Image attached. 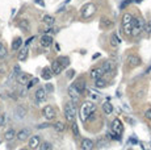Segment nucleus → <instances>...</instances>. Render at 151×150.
<instances>
[{
	"mask_svg": "<svg viewBox=\"0 0 151 150\" xmlns=\"http://www.w3.org/2000/svg\"><path fill=\"white\" fill-rule=\"evenodd\" d=\"M96 112V104L93 101H85L80 107V120L84 123Z\"/></svg>",
	"mask_w": 151,
	"mask_h": 150,
	"instance_id": "nucleus-1",
	"label": "nucleus"
},
{
	"mask_svg": "<svg viewBox=\"0 0 151 150\" xmlns=\"http://www.w3.org/2000/svg\"><path fill=\"white\" fill-rule=\"evenodd\" d=\"M145 28H146L145 20H142L139 17H137V18L133 17V20H131V36L133 37H138L145 30Z\"/></svg>",
	"mask_w": 151,
	"mask_h": 150,
	"instance_id": "nucleus-2",
	"label": "nucleus"
},
{
	"mask_svg": "<svg viewBox=\"0 0 151 150\" xmlns=\"http://www.w3.org/2000/svg\"><path fill=\"white\" fill-rule=\"evenodd\" d=\"M64 117L69 123H74L75 121V117H76V107L72 101L67 103L64 105Z\"/></svg>",
	"mask_w": 151,
	"mask_h": 150,
	"instance_id": "nucleus-3",
	"label": "nucleus"
},
{
	"mask_svg": "<svg viewBox=\"0 0 151 150\" xmlns=\"http://www.w3.org/2000/svg\"><path fill=\"white\" fill-rule=\"evenodd\" d=\"M131 20L133 16L130 13H125L122 16V29H124L125 34H127V36H131Z\"/></svg>",
	"mask_w": 151,
	"mask_h": 150,
	"instance_id": "nucleus-4",
	"label": "nucleus"
},
{
	"mask_svg": "<svg viewBox=\"0 0 151 150\" xmlns=\"http://www.w3.org/2000/svg\"><path fill=\"white\" fill-rule=\"evenodd\" d=\"M96 13V5L93 3H88L82 8V17L83 18H89Z\"/></svg>",
	"mask_w": 151,
	"mask_h": 150,
	"instance_id": "nucleus-5",
	"label": "nucleus"
},
{
	"mask_svg": "<svg viewBox=\"0 0 151 150\" xmlns=\"http://www.w3.org/2000/svg\"><path fill=\"white\" fill-rule=\"evenodd\" d=\"M126 63L129 67L135 68V67L142 65V61H141V58L138 57L137 54H130V55H127V58H126Z\"/></svg>",
	"mask_w": 151,
	"mask_h": 150,
	"instance_id": "nucleus-6",
	"label": "nucleus"
},
{
	"mask_svg": "<svg viewBox=\"0 0 151 150\" xmlns=\"http://www.w3.org/2000/svg\"><path fill=\"white\" fill-rule=\"evenodd\" d=\"M80 92L76 89V87L74 86V84H71V86L69 87V96H70V100H71L74 104H78L79 103V99H80Z\"/></svg>",
	"mask_w": 151,
	"mask_h": 150,
	"instance_id": "nucleus-7",
	"label": "nucleus"
},
{
	"mask_svg": "<svg viewBox=\"0 0 151 150\" xmlns=\"http://www.w3.org/2000/svg\"><path fill=\"white\" fill-rule=\"evenodd\" d=\"M42 115H43V117L46 118V120H53V118H55V111H54V108L51 107V105H46L45 108L42 109Z\"/></svg>",
	"mask_w": 151,
	"mask_h": 150,
	"instance_id": "nucleus-8",
	"label": "nucleus"
},
{
	"mask_svg": "<svg viewBox=\"0 0 151 150\" xmlns=\"http://www.w3.org/2000/svg\"><path fill=\"white\" fill-rule=\"evenodd\" d=\"M122 130H124V128H122L121 120H120V118H114L113 123H112V132H113V133H116L117 136H121Z\"/></svg>",
	"mask_w": 151,
	"mask_h": 150,
	"instance_id": "nucleus-9",
	"label": "nucleus"
},
{
	"mask_svg": "<svg viewBox=\"0 0 151 150\" xmlns=\"http://www.w3.org/2000/svg\"><path fill=\"white\" fill-rule=\"evenodd\" d=\"M53 42H54V39H53V36H51V34H43L40 38V44H41V46H43V47L51 46Z\"/></svg>",
	"mask_w": 151,
	"mask_h": 150,
	"instance_id": "nucleus-10",
	"label": "nucleus"
},
{
	"mask_svg": "<svg viewBox=\"0 0 151 150\" xmlns=\"http://www.w3.org/2000/svg\"><path fill=\"white\" fill-rule=\"evenodd\" d=\"M34 97H36V101L40 104V103H42V101H45L46 100V97H48V95H46V91H45V88H42V87H40V88L36 91V94H34Z\"/></svg>",
	"mask_w": 151,
	"mask_h": 150,
	"instance_id": "nucleus-11",
	"label": "nucleus"
},
{
	"mask_svg": "<svg viewBox=\"0 0 151 150\" xmlns=\"http://www.w3.org/2000/svg\"><path fill=\"white\" fill-rule=\"evenodd\" d=\"M104 70H103V67H95V68H92L91 70V73H89V76L92 79H99V78H103L104 76Z\"/></svg>",
	"mask_w": 151,
	"mask_h": 150,
	"instance_id": "nucleus-12",
	"label": "nucleus"
},
{
	"mask_svg": "<svg viewBox=\"0 0 151 150\" xmlns=\"http://www.w3.org/2000/svg\"><path fill=\"white\" fill-rule=\"evenodd\" d=\"M16 78H17V82H19L21 86H27V83L30 80V78H32V76H30L28 73H20L19 75L16 76Z\"/></svg>",
	"mask_w": 151,
	"mask_h": 150,
	"instance_id": "nucleus-13",
	"label": "nucleus"
},
{
	"mask_svg": "<svg viewBox=\"0 0 151 150\" xmlns=\"http://www.w3.org/2000/svg\"><path fill=\"white\" fill-rule=\"evenodd\" d=\"M30 136V130L29 129H21V130H19L16 133V138L19 139V141H25V139H28Z\"/></svg>",
	"mask_w": 151,
	"mask_h": 150,
	"instance_id": "nucleus-14",
	"label": "nucleus"
},
{
	"mask_svg": "<svg viewBox=\"0 0 151 150\" xmlns=\"http://www.w3.org/2000/svg\"><path fill=\"white\" fill-rule=\"evenodd\" d=\"M80 147H82L83 150H92L93 147H95V144H93V141L89 138H83L82 144H80Z\"/></svg>",
	"mask_w": 151,
	"mask_h": 150,
	"instance_id": "nucleus-15",
	"label": "nucleus"
},
{
	"mask_svg": "<svg viewBox=\"0 0 151 150\" xmlns=\"http://www.w3.org/2000/svg\"><path fill=\"white\" fill-rule=\"evenodd\" d=\"M63 68H64V66L62 65V63L59 62L58 59L54 61L53 65H51V71H53V74H57V75H58V74H61L62 71H63Z\"/></svg>",
	"mask_w": 151,
	"mask_h": 150,
	"instance_id": "nucleus-16",
	"label": "nucleus"
},
{
	"mask_svg": "<svg viewBox=\"0 0 151 150\" xmlns=\"http://www.w3.org/2000/svg\"><path fill=\"white\" fill-rule=\"evenodd\" d=\"M101 67H103L105 74H112L114 71V62L113 61H106V62H104V65Z\"/></svg>",
	"mask_w": 151,
	"mask_h": 150,
	"instance_id": "nucleus-17",
	"label": "nucleus"
},
{
	"mask_svg": "<svg viewBox=\"0 0 151 150\" xmlns=\"http://www.w3.org/2000/svg\"><path fill=\"white\" fill-rule=\"evenodd\" d=\"M20 51H19V55H17V58H19V61L20 62H24V61H27L28 59V54H29V49H28V46H25V47H20Z\"/></svg>",
	"mask_w": 151,
	"mask_h": 150,
	"instance_id": "nucleus-18",
	"label": "nucleus"
},
{
	"mask_svg": "<svg viewBox=\"0 0 151 150\" xmlns=\"http://www.w3.org/2000/svg\"><path fill=\"white\" fill-rule=\"evenodd\" d=\"M41 144V139H40V136H32L29 138V147L30 149H37Z\"/></svg>",
	"mask_w": 151,
	"mask_h": 150,
	"instance_id": "nucleus-19",
	"label": "nucleus"
},
{
	"mask_svg": "<svg viewBox=\"0 0 151 150\" xmlns=\"http://www.w3.org/2000/svg\"><path fill=\"white\" fill-rule=\"evenodd\" d=\"M17 26H19L22 32H28L30 29V23H29V20H27V18H21V20L17 23Z\"/></svg>",
	"mask_w": 151,
	"mask_h": 150,
	"instance_id": "nucleus-20",
	"label": "nucleus"
},
{
	"mask_svg": "<svg viewBox=\"0 0 151 150\" xmlns=\"http://www.w3.org/2000/svg\"><path fill=\"white\" fill-rule=\"evenodd\" d=\"M15 115H16V118L21 120V118H24L25 116H27V109H25L24 107H21V105H19V107L15 109Z\"/></svg>",
	"mask_w": 151,
	"mask_h": 150,
	"instance_id": "nucleus-21",
	"label": "nucleus"
},
{
	"mask_svg": "<svg viewBox=\"0 0 151 150\" xmlns=\"http://www.w3.org/2000/svg\"><path fill=\"white\" fill-rule=\"evenodd\" d=\"M74 86L76 87V89L80 92V94H83V92L85 91V80L84 79H78V80L74 83Z\"/></svg>",
	"mask_w": 151,
	"mask_h": 150,
	"instance_id": "nucleus-22",
	"label": "nucleus"
},
{
	"mask_svg": "<svg viewBox=\"0 0 151 150\" xmlns=\"http://www.w3.org/2000/svg\"><path fill=\"white\" fill-rule=\"evenodd\" d=\"M100 25H101V28H112L113 26V20H110V18H108V17H101V20H100Z\"/></svg>",
	"mask_w": 151,
	"mask_h": 150,
	"instance_id": "nucleus-23",
	"label": "nucleus"
},
{
	"mask_svg": "<svg viewBox=\"0 0 151 150\" xmlns=\"http://www.w3.org/2000/svg\"><path fill=\"white\" fill-rule=\"evenodd\" d=\"M53 71H51V67H45L42 70V79H45V80H50L51 78H53Z\"/></svg>",
	"mask_w": 151,
	"mask_h": 150,
	"instance_id": "nucleus-24",
	"label": "nucleus"
},
{
	"mask_svg": "<svg viewBox=\"0 0 151 150\" xmlns=\"http://www.w3.org/2000/svg\"><path fill=\"white\" fill-rule=\"evenodd\" d=\"M54 128V130L58 132V133H63L64 129H66V125H64L62 121H57V123H54L53 125H51Z\"/></svg>",
	"mask_w": 151,
	"mask_h": 150,
	"instance_id": "nucleus-25",
	"label": "nucleus"
},
{
	"mask_svg": "<svg viewBox=\"0 0 151 150\" xmlns=\"http://www.w3.org/2000/svg\"><path fill=\"white\" fill-rule=\"evenodd\" d=\"M103 111L105 115H112V112H113V105H112V103L110 101L103 103Z\"/></svg>",
	"mask_w": 151,
	"mask_h": 150,
	"instance_id": "nucleus-26",
	"label": "nucleus"
},
{
	"mask_svg": "<svg viewBox=\"0 0 151 150\" xmlns=\"http://www.w3.org/2000/svg\"><path fill=\"white\" fill-rule=\"evenodd\" d=\"M13 138H16V130L15 129H8L4 134V139L6 141H12Z\"/></svg>",
	"mask_w": 151,
	"mask_h": 150,
	"instance_id": "nucleus-27",
	"label": "nucleus"
},
{
	"mask_svg": "<svg viewBox=\"0 0 151 150\" xmlns=\"http://www.w3.org/2000/svg\"><path fill=\"white\" fill-rule=\"evenodd\" d=\"M22 45V39L21 37H17V38L13 39V42H12V50H15V51H17V50L21 47Z\"/></svg>",
	"mask_w": 151,
	"mask_h": 150,
	"instance_id": "nucleus-28",
	"label": "nucleus"
},
{
	"mask_svg": "<svg viewBox=\"0 0 151 150\" xmlns=\"http://www.w3.org/2000/svg\"><path fill=\"white\" fill-rule=\"evenodd\" d=\"M43 23H45L48 26H53L54 23H55V18L50 15H45L43 16Z\"/></svg>",
	"mask_w": 151,
	"mask_h": 150,
	"instance_id": "nucleus-29",
	"label": "nucleus"
},
{
	"mask_svg": "<svg viewBox=\"0 0 151 150\" xmlns=\"http://www.w3.org/2000/svg\"><path fill=\"white\" fill-rule=\"evenodd\" d=\"M106 86V80L104 78H99L95 80V87L96 88H104Z\"/></svg>",
	"mask_w": 151,
	"mask_h": 150,
	"instance_id": "nucleus-30",
	"label": "nucleus"
},
{
	"mask_svg": "<svg viewBox=\"0 0 151 150\" xmlns=\"http://www.w3.org/2000/svg\"><path fill=\"white\" fill-rule=\"evenodd\" d=\"M71 129H72V133H74V136L76 137V138H79V137H80V132H79V126H78L76 121L71 123Z\"/></svg>",
	"mask_w": 151,
	"mask_h": 150,
	"instance_id": "nucleus-31",
	"label": "nucleus"
},
{
	"mask_svg": "<svg viewBox=\"0 0 151 150\" xmlns=\"http://www.w3.org/2000/svg\"><path fill=\"white\" fill-rule=\"evenodd\" d=\"M120 42H121V39L117 37V34H116V33L112 34V37H110V44H112V46H113V47H117V46L120 45Z\"/></svg>",
	"mask_w": 151,
	"mask_h": 150,
	"instance_id": "nucleus-32",
	"label": "nucleus"
},
{
	"mask_svg": "<svg viewBox=\"0 0 151 150\" xmlns=\"http://www.w3.org/2000/svg\"><path fill=\"white\" fill-rule=\"evenodd\" d=\"M38 147H40V150H53V145H51L50 142H48V141L40 144V146Z\"/></svg>",
	"mask_w": 151,
	"mask_h": 150,
	"instance_id": "nucleus-33",
	"label": "nucleus"
},
{
	"mask_svg": "<svg viewBox=\"0 0 151 150\" xmlns=\"http://www.w3.org/2000/svg\"><path fill=\"white\" fill-rule=\"evenodd\" d=\"M97 146L99 147H105L108 146V139L105 138V137H101V138L97 139Z\"/></svg>",
	"mask_w": 151,
	"mask_h": 150,
	"instance_id": "nucleus-34",
	"label": "nucleus"
},
{
	"mask_svg": "<svg viewBox=\"0 0 151 150\" xmlns=\"http://www.w3.org/2000/svg\"><path fill=\"white\" fill-rule=\"evenodd\" d=\"M38 83V78H30V80L27 83V89L32 88L33 86H36V84Z\"/></svg>",
	"mask_w": 151,
	"mask_h": 150,
	"instance_id": "nucleus-35",
	"label": "nucleus"
},
{
	"mask_svg": "<svg viewBox=\"0 0 151 150\" xmlns=\"http://www.w3.org/2000/svg\"><path fill=\"white\" fill-rule=\"evenodd\" d=\"M58 61L64 66V67H66V66H69V63H70V58L69 57H59Z\"/></svg>",
	"mask_w": 151,
	"mask_h": 150,
	"instance_id": "nucleus-36",
	"label": "nucleus"
},
{
	"mask_svg": "<svg viewBox=\"0 0 151 150\" xmlns=\"http://www.w3.org/2000/svg\"><path fill=\"white\" fill-rule=\"evenodd\" d=\"M7 57V49H6V46H1L0 47V59H3V58H6Z\"/></svg>",
	"mask_w": 151,
	"mask_h": 150,
	"instance_id": "nucleus-37",
	"label": "nucleus"
},
{
	"mask_svg": "<svg viewBox=\"0 0 151 150\" xmlns=\"http://www.w3.org/2000/svg\"><path fill=\"white\" fill-rule=\"evenodd\" d=\"M7 123V115L3 113V115H0V126H4Z\"/></svg>",
	"mask_w": 151,
	"mask_h": 150,
	"instance_id": "nucleus-38",
	"label": "nucleus"
},
{
	"mask_svg": "<svg viewBox=\"0 0 151 150\" xmlns=\"http://www.w3.org/2000/svg\"><path fill=\"white\" fill-rule=\"evenodd\" d=\"M88 96H89L91 99H93V100H97V99H99V95L96 94L95 91H91V89L88 91Z\"/></svg>",
	"mask_w": 151,
	"mask_h": 150,
	"instance_id": "nucleus-39",
	"label": "nucleus"
},
{
	"mask_svg": "<svg viewBox=\"0 0 151 150\" xmlns=\"http://www.w3.org/2000/svg\"><path fill=\"white\" fill-rule=\"evenodd\" d=\"M145 117L147 118V120H150V121H151V108L146 109V112H145Z\"/></svg>",
	"mask_w": 151,
	"mask_h": 150,
	"instance_id": "nucleus-40",
	"label": "nucleus"
},
{
	"mask_svg": "<svg viewBox=\"0 0 151 150\" xmlns=\"http://www.w3.org/2000/svg\"><path fill=\"white\" fill-rule=\"evenodd\" d=\"M45 91H49V92H53L54 91V87L51 86L50 83H46V86H45Z\"/></svg>",
	"mask_w": 151,
	"mask_h": 150,
	"instance_id": "nucleus-41",
	"label": "nucleus"
},
{
	"mask_svg": "<svg viewBox=\"0 0 151 150\" xmlns=\"http://www.w3.org/2000/svg\"><path fill=\"white\" fill-rule=\"evenodd\" d=\"M20 73H21V70H20V66H19V65H16V66H15V68H13V74L17 76Z\"/></svg>",
	"mask_w": 151,
	"mask_h": 150,
	"instance_id": "nucleus-42",
	"label": "nucleus"
},
{
	"mask_svg": "<svg viewBox=\"0 0 151 150\" xmlns=\"http://www.w3.org/2000/svg\"><path fill=\"white\" fill-rule=\"evenodd\" d=\"M145 30L147 32V33H151V20L148 21L147 24H146V28H145Z\"/></svg>",
	"mask_w": 151,
	"mask_h": 150,
	"instance_id": "nucleus-43",
	"label": "nucleus"
},
{
	"mask_svg": "<svg viewBox=\"0 0 151 150\" xmlns=\"http://www.w3.org/2000/svg\"><path fill=\"white\" fill-rule=\"evenodd\" d=\"M27 95V88H20L19 89V96H25Z\"/></svg>",
	"mask_w": 151,
	"mask_h": 150,
	"instance_id": "nucleus-44",
	"label": "nucleus"
},
{
	"mask_svg": "<svg viewBox=\"0 0 151 150\" xmlns=\"http://www.w3.org/2000/svg\"><path fill=\"white\" fill-rule=\"evenodd\" d=\"M131 1H133V0H125V1L121 4V8H125V7H126V5H129Z\"/></svg>",
	"mask_w": 151,
	"mask_h": 150,
	"instance_id": "nucleus-45",
	"label": "nucleus"
},
{
	"mask_svg": "<svg viewBox=\"0 0 151 150\" xmlns=\"http://www.w3.org/2000/svg\"><path fill=\"white\" fill-rule=\"evenodd\" d=\"M36 4H40L41 7H45V3H43V0H34Z\"/></svg>",
	"mask_w": 151,
	"mask_h": 150,
	"instance_id": "nucleus-46",
	"label": "nucleus"
},
{
	"mask_svg": "<svg viewBox=\"0 0 151 150\" xmlns=\"http://www.w3.org/2000/svg\"><path fill=\"white\" fill-rule=\"evenodd\" d=\"M48 126H50V124H41V125H38V129H43L48 128Z\"/></svg>",
	"mask_w": 151,
	"mask_h": 150,
	"instance_id": "nucleus-47",
	"label": "nucleus"
},
{
	"mask_svg": "<svg viewBox=\"0 0 151 150\" xmlns=\"http://www.w3.org/2000/svg\"><path fill=\"white\" fill-rule=\"evenodd\" d=\"M33 39H34V37H30V38H29V39H27V41H25V45H27V46H28V45H29V44H30V42H32V41H33Z\"/></svg>",
	"mask_w": 151,
	"mask_h": 150,
	"instance_id": "nucleus-48",
	"label": "nucleus"
},
{
	"mask_svg": "<svg viewBox=\"0 0 151 150\" xmlns=\"http://www.w3.org/2000/svg\"><path fill=\"white\" fill-rule=\"evenodd\" d=\"M74 73H75V71H74V70L69 71V74H67V75H69V78H72V76H74Z\"/></svg>",
	"mask_w": 151,
	"mask_h": 150,
	"instance_id": "nucleus-49",
	"label": "nucleus"
},
{
	"mask_svg": "<svg viewBox=\"0 0 151 150\" xmlns=\"http://www.w3.org/2000/svg\"><path fill=\"white\" fill-rule=\"evenodd\" d=\"M0 71H6V68H4V66H0Z\"/></svg>",
	"mask_w": 151,
	"mask_h": 150,
	"instance_id": "nucleus-50",
	"label": "nucleus"
},
{
	"mask_svg": "<svg viewBox=\"0 0 151 150\" xmlns=\"http://www.w3.org/2000/svg\"><path fill=\"white\" fill-rule=\"evenodd\" d=\"M141 1H142V0H137V3H141Z\"/></svg>",
	"mask_w": 151,
	"mask_h": 150,
	"instance_id": "nucleus-51",
	"label": "nucleus"
},
{
	"mask_svg": "<svg viewBox=\"0 0 151 150\" xmlns=\"http://www.w3.org/2000/svg\"><path fill=\"white\" fill-rule=\"evenodd\" d=\"M1 46H3V44H1V42H0V47H1Z\"/></svg>",
	"mask_w": 151,
	"mask_h": 150,
	"instance_id": "nucleus-52",
	"label": "nucleus"
},
{
	"mask_svg": "<svg viewBox=\"0 0 151 150\" xmlns=\"http://www.w3.org/2000/svg\"><path fill=\"white\" fill-rule=\"evenodd\" d=\"M20 150H28V149H24V147H22V149H20Z\"/></svg>",
	"mask_w": 151,
	"mask_h": 150,
	"instance_id": "nucleus-53",
	"label": "nucleus"
},
{
	"mask_svg": "<svg viewBox=\"0 0 151 150\" xmlns=\"http://www.w3.org/2000/svg\"><path fill=\"white\" fill-rule=\"evenodd\" d=\"M0 144H1V137H0Z\"/></svg>",
	"mask_w": 151,
	"mask_h": 150,
	"instance_id": "nucleus-54",
	"label": "nucleus"
}]
</instances>
